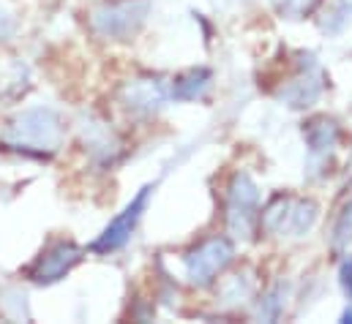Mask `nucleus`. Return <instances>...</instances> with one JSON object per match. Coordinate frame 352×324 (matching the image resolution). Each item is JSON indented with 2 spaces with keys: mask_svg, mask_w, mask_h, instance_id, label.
Here are the masks:
<instances>
[{
  "mask_svg": "<svg viewBox=\"0 0 352 324\" xmlns=\"http://www.w3.org/2000/svg\"><path fill=\"white\" fill-rule=\"evenodd\" d=\"M11 134L16 139V145H25V148H55L58 139H60V123L52 112H28L25 117H19L14 126H11Z\"/></svg>",
  "mask_w": 352,
  "mask_h": 324,
  "instance_id": "f257e3e1",
  "label": "nucleus"
},
{
  "mask_svg": "<svg viewBox=\"0 0 352 324\" xmlns=\"http://www.w3.org/2000/svg\"><path fill=\"white\" fill-rule=\"evenodd\" d=\"M148 194H151V188H142V191L134 196V202H129V207H126L118 218L109 221V227H107V229L101 232V238L93 243V251L107 253V251H118L120 245H126V240L131 238V232H134V227H137V221H140V216H142V210H145Z\"/></svg>",
  "mask_w": 352,
  "mask_h": 324,
  "instance_id": "f03ea898",
  "label": "nucleus"
},
{
  "mask_svg": "<svg viewBox=\"0 0 352 324\" xmlns=\"http://www.w3.org/2000/svg\"><path fill=\"white\" fill-rule=\"evenodd\" d=\"M230 256H232V248L227 240H208V243H202L188 259H186V267H188V275H191V281L194 284H208V281H213L224 267H227V262H230Z\"/></svg>",
  "mask_w": 352,
  "mask_h": 324,
  "instance_id": "7ed1b4c3",
  "label": "nucleus"
},
{
  "mask_svg": "<svg viewBox=\"0 0 352 324\" xmlns=\"http://www.w3.org/2000/svg\"><path fill=\"white\" fill-rule=\"evenodd\" d=\"M80 262V248L72 243H58L52 251H47L38 264L33 267V281L38 284H52L58 278H63L74 264Z\"/></svg>",
  "mask_w": 352,
  "mask_h": 324,
  "instance_id": "20e7f679",
  "label": "nucleus"
},
{
  "mask_svg": "<svg viewBox=\"0 0 352 324\" xmlns=\"http://www.w3.org/2000/svg\"><path fill=\"white\" fill-rule=\"evenodd\" d=\"M96 19H104V16H96ZM140 19L142 16H134V11H131V0H123V3H115L107 8V19H104L107 25L101 30L109 36H120V33H129Z\"/></svg>",
  "mask_w": 352,
  "mask_h": 324,
  "instance_id": "39448f33",
  "label": "nucleus"
},
{
  "mask_svg": "<svg viewBox=\"0 0 352 324\" xmlns=\"http://www.w3.org/2000/svg\"><path fill=\"white\" fill-rule=\"evenodd\" d=\"M317 0H276L278 11L281 14H289V16H303Z\"/></svg>",
  "mask_w": 352,
  "mask_h": 324,
  "instance_id": "423d86ee",
  "label": "nucleus"
},
{
  "mask_svg": "<svg viewBox=\"0 0 352 324\" xmlns=\"http://www.w3.org/2000/svg\"><path fill=\"white\" fill-rule=\"evenodd\" d=\"M342 284H344L347 294L352 297V259H347V262L342 264Z\"/></svg>",
  "mask_w": 352,
  "mask_h": 324,
  "instance_id": "0eeeda50",
  "label": "nucleus"
}]
</instances>
